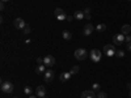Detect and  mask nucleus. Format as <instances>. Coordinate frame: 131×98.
I'll return each mask as SVG.
<instances>
[{
  "instance_id": "1",
  "label": "nucleus",
  "mask_w": 131,
  "mask_h": 98,
  "mask_svg": "<svg viewBox=\"0 0 131 98\" xmlns=\"http://www.w3.org/2000/svg\"><path fill=\"white\" fill-rule=\"evenodd\" d=\"M101 56H102V54H101L100 50L93 48V50L91 51V60H92L93 63H98V62L101 60Z\"/></svg>"
},
{
  "instance_id": "2",
  "label": "nucleus",
  "mask_w": 131,
  "mask_h": 98,
  "mask_svg": "<svg viewBox=\"0 0 131 98\" xmlns=\"http://www.w3.org/2000/svg\"><path fill=\"white\" fill-rule=\"evenodd\" d=\"M2 92L3 93H12L13 92V84L10 81H3L2 82Z\"/></svg>"
},
{
  "instance_id": "3",
  "label": "nucleus",
  "mask_w": 131,
  "mask_h": 98,
  "mask_svg": "<svg viewBox=\"0 0 131 98\" xmlns=\"http://www.w3.org/2000/svg\"><path fill=\"white\" fill-rule=\"evenodd\" d=\"M86 56H88V52H86L85 48H78L75 50V58L78 60H84Z\"/></svg>"
},
{
  "instance_id": "4",
  "label": "nucleus",
  "mask_w": 131,
  "mask_h": 98,
  "mask_svg": "<svg viewBox=\"0 0 131 98\" xmlns=\"http://www.w3.org/2000/svg\"><path fill=\"white\" fill-rule=\"evenodd\" d=\"M104 52H105V55H106L107 58H112V56L115 55V48H114L113 45H105Z\"/></svg>"
},
{
  "instance_id": "5",
  "label": "nucleus",
  "mask_w": 131,
  "mask_h": 98,
  "mask_svg": "<svg viewBox=\"0 0 131 98\" xmlns=\"http://www.w3.org/2000/svg\"><path fill=\"white\" fill-rule=\"evenodd\" d=\"M125 39H126V35H123L122 33H119V34H115V35L113 37V45H117V46L122 45V43L125 42Z\"/></svg>"
},
{
  "instance_id": "6",
  "label": "nucleus",
  "mask_w": 131,
  "mask_h": 98,
  "mask_svg": "<svg viewBox=\"0 0 131 98\" xmlns=\"http://www.w3.org/2000/svg\"><path fill=\"white\" fill-rule=\"evenodd\" d=\"M43 64L46 65V67H52L54 64H55V58H54L52 55H47V56H45L43 58Z\"/></svg>"
},
{
  "instance_id": "7",
  "label": "nucleus",
  "mask_w": 131,
  "mask_h": 98,
  "mask_svg": "<svg viewBox=\"0 0 131 98\" xmlns=\"http://www.w3.org/2000/svg\"><path fill=\"white\" fill-rule=\"evenodd\" d=\"M43 80L50 84V82L54 80V71H51V69H46L45 75H43Z\"/></svg>"
},
{
  "instance_id": "8",
  "label": "nucleus",
  "mask_w": 131,
  "mask_h": 98,
  "mask_svg": "<svg viewBox=\"0 0 131 98\" xmlns=\"http://www.w3.org/2000/svg\"><path fill=\"white\" fill-rule=\"evenodd\" d=\"M96 28L92 25V24H86L85 26H84V30H83V34L85 35V37H88V35H91L92 33H93V30H94Z\"/></svg>"
},
{
  "instance_id": "9",
  "label": "nucleus",
  "mask_w": 131,
  "mask_h": 98,
  "mask_svg": "<svg viewBox=\"0 0 131 98\" xmlns=\"http://www.w3.org/2000/svg\"><path fill=\"white\" fill-rule=\"evenodd\" d=\"M36 95L39 97V98H45V95H46V89H45V86L38 85L37 89H36Z\"/></svg>"
},
{
  "instance_id": "10",
  "label": "nucleus",
  "mask_w": 131,
  "mask_h": 98,
  "mask_svg": "<svg viewBox=\"0 0 131 98\" xmlns=\"http://www.w3.org/2000/svg\"><path fill=\"white\" fill-rule=\"evenodd\" d=\"M13 25H15V28L16 29H24L25 26H26V24H25V21L23 20V18H16L15 20V22H13Z\"/></svg>"
},
{
  "instance_id": "11",
  "label": "nucleus",
  "mask_w": 131,
  "mask_h": 98,
  "mask_svg": "<svg viewBox=\"0 0 131 98\" xmlns=\"http://www.w3.org/2000/svg\"><path fill=\"white\" fill-rule=\"evenodd\" d=\"M80 98H97V95H96V92L94 90H84L81 93V97Z\"/></svg>"
},
{
  "instance_id": "12",
  "label": "nucleus",
  "mask_w": 131,
  "mask_h": 98,
  "mask_svg": "<svg viewBox=\"0 0 131 98\" xmlns=\"http://www.w3.org/2000/svg\"><path fill=\"white\" fill-rule=\"evenodd\" d=\"M71 72H63V73H60V76H59V80L62 81V82H66V81H68L70 79H71Z\"/></svg>"
},
{
  "instance_id": "13",
  "label": "nucleus",
  "mask_w": 131,
  "mask_h": 98,
  "mask_svg": "<svg viewBox=\"0 0 131 98\" xmlns=\"http://www.w3.org/2000/svg\"><path fill=\"white\" fill-rule=\"evenodd\" d=\"M121 33H122L123 35H128V34H131V26H130V25H123L122 29H121Z\"/></svg>"
},
{
  "instance_id": "14",
  "label": "nucleus",
  "mask_w": 131,
  "mask_h": 98,
  "mask_svg": "<svg viewBox=\"0 0 131 98\" xmlns=\"http://www.w3.org/2000/svg\"><path fill=\"white\" fill-rule=\"evenodd\" d=\"M73 17H75L76 20H84V18H85V15H84L83 10H76L75 15H73Z\"/></svg>"
},
{
  "instance_id": "15",
  "label": "nucleus",
  "mask_w": 131,
  "mask_h": 98,
  "mask_svg": "<svg viewBox=\"0 0 131 98\" xmlns=\"http://www.w3.org/2000/svg\"><path fill=\"white\" fill-rule=\"evenodd\" d=\"M36 72H37L38 75L45 73V72H46V65H45V64H38V67L36 68Z\"/></svg>"
},
{
  "instance_id": "16",
  "label": "nucleus",
  "mask_w": 131,
  "mask_h": 98,
  "mask_svg": "<svg viewBox=\"0 0 131 98\" xmlns=\"http://www.w3.org/2000/svg\"><path fill=\"white\" fill-rule=\"evenodd\" d=\"M62 37H63V39H66V41H70V39L72 38V33L68 31V30H64V31L62 33Z\"/></svg>"
},
{
  "instance_id": "17",
  "label": "nucleus",
  "mask_w": 131,
  "mask_h": 98,
  "mask_svg": "<svg viewBox=\"0 0 131 98\" xmlns=\"http://www.w3.org/2000/svg\"><path fill=\"white\" fill-rule=\"evenodd\" d=\"M84 15H85V20H91L92 18V15H91V8H84Z\"/></svg>"
},
{
  "instance_id": "18",
  "label": "nucleus",
  "mask_w": 131,
  "mask_h": 98,
  "mask_svg": "<svg viewBox=\"0 0 131 98\" xmlns=\"http://www.w3.org/2000/svg\"><path fill=\"white\" fill-rule=\"evenodd\" d=\"M105 29H106V25H105V24H98V25L96 26V30H97L98 33H102Z\"/></svg>"
},
{
  "instance_id": "19",
  "label": "nucleus",
  "mask_w": 131,
  "mask_h": 98,
  "mask_svg": "<svg viewBox=\"0 0 131 98\" xmlns=\"http://www.w3.org/2000/svg\"><path fill=\"white\" fill-rule=\"evenodd\" d=\"M79 71H80V67H79V65H73L70 72H71V75H78Z\"/></svg>"
},
{
  "instance_id": "20",
  "label": "nucleus",
  "mask_w": 131,
  "mask_h": 98,
  "mask_svg": "<svg viewBox=\"0 0 131 98\" xmlns=\"http://www.w3.org/2000/svg\"><path fill=\"white\" fill-rule=\"evenodd\" d=\"M24 93L29 97V95H31V93H33V90H31V88H30V86H25V88H24Z\"/></svg>"
},
{
  "instance_id": "21",
  "label": "nucleus",
  "mask_w": 131,
  "mask_h": 98,
  "mask_svg": "<svg viewBox=\"0 0 131 98\" xmlns=\"http://www.w3.org/2000/svg\"><path fill=\"white\" fill-rule=\"evenodd\" d=\"M115 56L117 58H123L125 56V51L123 50H117L115 51Z\"/></svg>"
},
{
  "instance_id": "22",
  "label": "nucleus",
  "mask_w": 131,
  "mask_h": 98,
  "mask_svg": "<svg viewBox=\"0 0 131 98\" xmlns=\"http://www.w3.org/2000/svg\"><path fill=\"white\" fill-rule=\"evenodd\" d=\"M92 90H94V92H100V90H101V86H100V84L94 82V84L92 85Z\"/></svg>"
},
{
  "instance_id": "23",
  "label": "nucleus",
  "mask_w": 131,
  "mask_h": 98,
  "mask_svg": "<svg viewBox=\"0 0 131 98\" xmlns=\"http://www.w3.org/2000/svg\"><path fill=\"white\" fill-rule=\"evenodd\" d=\"M97 98H107V94L105 92H97Z\"/></svg>"
},
{
  "instance_id": "24",
  "label": "nucleus",
  "mask_w": 131,
  "mask_h": 98,
  "mask_svg": "<svg viewBox=\"0 0 131 98\" xmlns=\"http://www.w3.org/2000/svg\"><path fill=\"white\" fill-rule=\"evenodd\" d=\"M54 13H55V16H59V15H63V13H66V12H64L62 8H57L55 10H54Z\"/></svg>"
},
{
  "instance_id": "25",
  "label": "nucleus",
  "mask_w": 131,
  "mask_h": 98,
  "mask_svg": "<svg viewBox=\"0 0 131 98\" xmlns=\"http://www.w3.org/2000/svg\"><path fill=\"white\" fill-rule=\"evenodd\" d=\"M57 18H58L59 21H64V20H67V13H63V15H59V16H57Z\"/></svg>"
},
{
  "instance_id": "26",
  "label": "nucleus",
  "mask_w": 131,
  "mask_h": 98,
  "mask_svg": "<svg viewBox=\"0 0 131 98\" xmlns=\"http://www.w3.org/2000/svg\"><path fill=\"white\" fill-rule=\"evenodd\" d=\"M23 31H24V34H30V31H31V28L29 26V25H26L24 29H23Z\"/></svg>"
},
{
  "instance_id": "27",
  "label": "nucleus",
  "mask_w": 131,
  "mask_h": 98,
  "mask_svg": "<svg viewBox=\"0 0 131 98\" xmlns=\"http://www.w3.org/2000/svg\"><path fill=\"white\" fill-rule=\"evenodd\" d=\"M125 42H127V43H131V34L126 35V39H125Z\"/></svg>"
},
{
  "instance_id": "28",
  "label": "nucleus",
  "mask_w": 131,
  "mask_h": 98,
  "mask_svg": "<svg viewBox=\"0 0 131 98\" xmlns=\"http://www.w3.org/2000/svg\"><path fill=\"white\" fill-rule=\"evenodd\" d=\"M0 9H2V10H4V9H5V5H4V2H2V3H0Z\"/></svg>"
},
{
  "instance_id": "29",
  "label": "nucleus",
  "mask_w": 131,
  "mask_h": 98,
  "mask_svg": "<svg viewBox=\"0 0 131 98\" xmlns=\"http://www.w3.org/2000/svg\"><path fill=\"white\" fill-rule=\"evenodd\" d=\"M37 63L38 64H43V58H38L37 59Z\"/></svg>"
},
{
  "instance_id": "30",
  "label": "nucleus",
  "mask_w": 131,
  "mask_h": 98,
  "mask_svg": "<svg viewBox=\"0 0 131 98\" xmlns=\"http://www.w3.org/2000/svg\"><path fill=\"white\" fill-rule=\"evenodd\" d=\"M75 17H72V16H67V21H72Z\"/></svg>"
},
{
  "instance_id": "31",
  "label": "nucleus",
  "mask_w": 131,
  "mask_h": 98,
  "mask_svg": "<svg viewBox=\"0 0 131 98\" xmlns=\"http://www.w3.org/2000/svg\"><path fill=\"white\" fill-rule=\"evenodd\" d=\"M127 50L131 51V43H127Z\"/></svg>"
},
{
  "instance_id": "32",
  "label": "nucleus",
  "mask_w": 131,
  "mask_h": 98,
  "mask_svg": "<svg viewBox=\"0 0 131 98\" xmlns=\"http://www.w3.org/2000/svg\"><path fill=\"white\" fill-rule=\"evenodd\" d=\"M28 98H38V97H37V95H29Z\"/></svg>"
},
{
  "instance_id": "33",
  "label": "nucleus",
  "mask_w": 131,
  "mask_h": 98,
  "mask_svg": "<svg viewBox=\"0 0 131 98\" xmlns=\"http://www.w3.org/2000/svg\"><path fill=\"white\" fill-rule=\"evenodd\" d=\"M2 2H4V3H5V2H9V0H2Z\"/></svg>"
},
{
  "instance_id": "34",
  "label": "nucleus",
  "mask_w": 131,
  "mask_h": 98,
  "mask_svg": "<svg viewBox=\"0 0 131 98\" xmlns=\"http://www.w3.org/2000/svg\"><path fill=\"white\" fill-rule=\"evenodd\" d=\"M130 98H131V90H130Z\"/></svg>"
},
{
  "instance_id": "35",
  "label": "nucleus",
  "mask_w": 131,
  "mask_h": 98,
  "mask_svg": "<svg viewBox=\"0 0 131 98\" xmlns=\"http://www.w3.org/2000/svg\"><path fill=\"white\" fill-rule=\"evenodd\" d=\"M128 2H131V0H128Z\"/></svg>"
},
{
  "instance_id": "36",
  "label": "nucleus",
  "mask_w": 131,
  "mask_h": 98,
  "mask_svg": "<svg viewBox=\"0 0 131 98\" xmlns=\"http://www.w3.org/2000/svg\"><path fill=\"white\" fill-rule=\"evenodd\" d=\"M45 98H46V97H45Z\"/></svg>"
}]
</instances>
